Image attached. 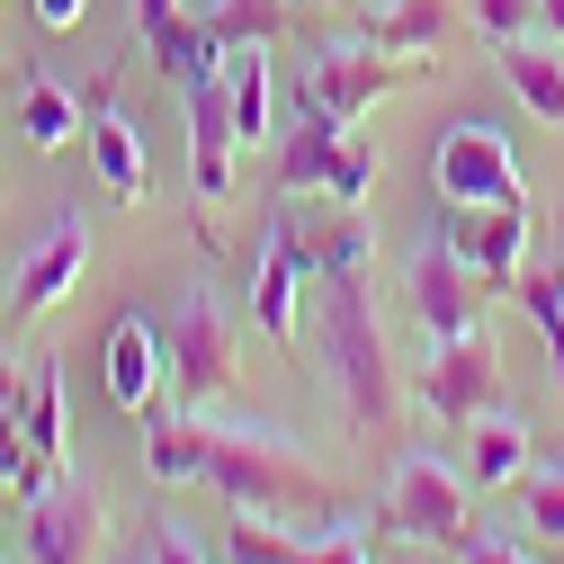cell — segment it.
Returning a JSON list of instances; mask_svg holds the SVG:
<instances>
[{
	"label": "cell",
	"mask_w": 564,
	"mask_h": 564,
	"mask_svg": "<svg viewBox=\"0 0 564 564\" xmlns=\"http://www.w3.org/2000/svg\"><path fill=\"white\" fill-rule=\"evenodd\" d=\"M323 377L340 386V412L359 431H386L394 421V349H386V323L368 305V269L323 278Z\"/></svg>",
	"instance_id": "1"
},
{
	"label": "cell",
	"mask_w": 564,
	"mask_h": 564,
	"mask_svg": "<svg viewBox=\"0 0 564 564\" xmlns=\"http://www.w3.org/2000/svg\"><path fill=\"white\" fill-rule=\"evenodd\" d=\"M206 484L234 511H332V492L296 466V448L260 421H206Z\"/></svg>",
	"instance_id": "2"
},
{
	"label": "cell",
	"mask_w": 564,
	"mask_h": 564,
	"mask_svg": "<svg viewBox=\"0 0 564 564\" xmlns=\"http://www.w3.org/2000/svg\"><path fill=\"white\" fill-rule=\"evenodd\" d=\"M386 529L412 538V546H466V538H475L466 475H457L440 448H403L394 475H386Z\"/></svg>",
	"instance_id": "3"
},
{
	"label": "cell",
	"mask_w": 564,
	"mask_h": 564,
	"mask_svg": "<svg viewBox=\"0 0 564 564\" xmlns=\"http://www.w3.org/2000/svg\"><path fill=\"white\" fill-rule=\"evenodd\" d=\"M421 73V54H394V45H323L314 63H305V117H368L386 90H403Z\"/></svg>",
	"instance_id": "4"
},
{
	"label": "cell",
	"mask_w": 564,
	"mask_h": 564,
	"mask_svg": "<svg viewBox=\"0 0 564 564\" xmlns=\"http://www.w3.org/2000/svg\"><path fill=\"white\" fill-rule=\"evenodd\" d=\"M278 188H288V197H314V188H323V197H340V206H359V197L377 188V153H368L340 117H305L296 144H288Z\"/></svg>",
	"instance_id": "5"
},
{
	"label": "cell",
	"mask_w": 564,
	"mask_h": 564,
	"mask_svg": "<svg viewBox=\"0 0 564 564\" xmlns=\"http://www.w3.org/2000/svg\"><path fill=\"white\" fill-rule=\"evenodd\" d=\"M234 386V332H225V305L206 296V288H188V305H180V323H171V394L188 403V412H206Z\"/></svg>",
	"instance_id": "6"
},
{
	"label": "cell",
	"mask_w": 564,
	"mask_h": 564,
	"mask_svg": "<svg viewBox=\"0 0 564 564\" xmlns=\"http://www.w3.org/2000/svg\"><path fill=\"white\" fill-rule=\"evenodd\" d=\"M431 180H440L448 206H502V197H529L511 144H502L492 126H448L440 153H431Z\"/></svg>",
	"instance_id": "7"
},
{
	"label": "cell",
	"mask_w": 564,
	"mask_h": 564,
	"mask_svg": "<svg viewBox=\"0 0 564 564\" xmlns=\"http://www.w3.org/2000/svg\"><path fill=\"white\" fill-rule=\"evenodd\" d=\"M448 251L484 278V288H520L529 269V197H502V206H448Z\"/></svg>",
	"instance_id": "8"
},
{
	"label": "cell",
	"mask_w": 564,
	"mask_h": 564,
	"mask_svg": "<svg viewBox=\"0 0 564 564\" xmlns=\"http://www.w3.org/2000/svg\"><path fill=\"white\" fill-rule=\"evenodd\" d=\"M492 386H502V349H492V332L475 323V332H448L440 349H431V368H421V403H431L440 421H466L492 403Z\"/></svg>",
	"instance_id": "9"
},
{
	"label": "cell",
	"mask_w": 564,
	"mask_h": 564,
	"mask_svg": "<svg viewBox=\"0 0 564 564\" xmlns=\"http://www.w3.org/2000/svg\"><path fill=\"white\" fill-rule=\"evenodd\" d=\"M99 386H108L117 412H153V394L171 386V340L144 314H117L108 340H99Z\"/></svg>",
	"instance_id": "10"
},
{
	"label": "cell",
	"mask_w": 564,
	"mask_h": 564,
	"mask_svg": "<svg viewBox=\"0 0 564 564\" xmlns=\"http://www.w3.org/2000/svg\"><path fill=\"white\" fill-rule=\"evenodd\" d=\"M234 153H242L234 90H225V73H206V82H188V171H197V197L206 206L234 197Z\"/></svg>",
	"instance_id": "11"
},
{
	"label": "cell",
	"mask_w": 564,
	"mask_h": 564,
	"mask_svg": "<svg viewBox=\"0 0 564 564\" xmlns=\"http://www.w3.org/2000/svg\"><path fill=\"white\" fill-rule=\"evenodd\" d=\"M412 314H421V332H431V340L484 323V278L448 251V234H440V242H421V260H412Z\"/></svg>",
	"instance_id": "12"
},
{
	"label": "cell",
	"mask_w": 564,
	"mask_h": 564,
	"mask_svg": "<svg viewBox=\"0 0 564 564\" xmlns=\"http://www.w3.org/2000/svg\"><path fill=\"white\" fill-rule=\"evenodd\" d=\"M99 492L90 484H54L45 502H28V564H90L99 555Z\"/></svg>",
	"instance_id": "13"
},
{
	"label": "cell",
	"mask_w": 564,
	"mask_h": 564,
	"mask_svg": "<svg viewBox=\"0 0 564 564\" xmlns=\"http://www.w3.org/2000/svg\"><path fill=\"white\" fill-rule=\"evenodd\" d=\"M82 260H90V225H82V216H54V225L36 234V251L19 260V314H54L63 296H73Z\"/></svg>",
	"instance_id": "14"
},
{
	"label": "cell",
	"mask_w": 564,
	"mask_h": 564,
	"mask_svg": "<svg viewBox=\"0 0 564 564\" xmlns=\"http://www.w3.org/2000/svg\"><path fill=\"white\" fill-rule=\"evenodd\" d=\"M305 242H296V225H269L260 234V269H251V314H260V332L269 340H296V288H305Z\"/></svg>",
	"instance_id": "15"
},
{
	"label": "cell",
	"mask_w": 564,
	"mask_h": 564,
	"mask_svg": "<svg viewBox=\"0 0 564 564\" xmlns=\"http://www.w3.org/2000/svg\"><path fill=\"white\" fill-rule=\"evenodd\" d=\"M529 421L520 412H502V403H484L475 421H466V484L475 492H502V484H520L529 475Z\"/></svg>",
	"instance_id": "16"
},
{
	"label": "cell",
	"mask_w": 564,
	"mask_h": 564,
	"mask_svg": "<svg viewBox=\"0 0 564 564\" xmlns=\"http://www.w3.org/2000/svg\"><path fill=\"white\" fill-rule=\"evenodd\" d=\"M10 421H19V440H28L36 457H63V440H73V421H63V359H54V349H45V368H19Z\"/></svg>",
	"instance_id": "17"
},
{
	"label": "cell",
	"mask_w": 564,
	"mask_h": 564,
	"mask_svg": "<svg viewBox=\"0 0 564 564\" xmlns=\"http://www.w3.org/2000/svg\"><path fill=\"white\" fill-rule=\"evenodd\" d=\"M502 82L520 90V108H529L538 126H564V54H555V45L511 36V45H502Z\"/></svg>",
	"instance_id": "18"
},
{
	"label": "cell",
	"mask_w": 564,
	"mask_h": 564,
	"mask_svg": "<svg viewBox=\"0 0 564 564\" xmlns=\"http://www.w3.org/2000/svg\"><path fill=\"white\" fill-rule=\"evenodd\" d=\"M90 162H99V180H108L117 197H144V134L117 117L108 82H99V99H90Z\"/></svg>",
	"instance_id": "19"
},
{
	"label": "cell",
	"mask_w": 564,
	"mask_h": 564,
	"mask_svg": "<svg viewBox=\"0 0 564 564\" xmlns=\"http://www.w3.org/2000/svg\"><path fill=\"white\" fill-rule=\"evenodd\" d=\"M359 28H368V45H394V54H421V63H431L440 36H448V10H440V0H377Z\"/></svg>",
	"instance_id": "20"
},
{
	"label": "cell",
	"mask_w": 564,
	"mask_h": 564,
	"mask_svg": "<svg viewBox=\"0 0 564 564\" xmlns=\"http://www.w3.org/2000/svg\"><path fill=\"white\" fill-rule=\"evenodd\" d=\"M144 475L153 484H206V421L197 412H171L144 431Z\"/></svg>",
	"instance_id": "21"
},
{
	"label": "cell",
	"mask_w": 564,
	"mask_h": 564,
	"mask_svg": "<svg viewBox=\"0 0 564 564\" xmlns=\"http://www.w3.org/2000/svg\"><path fill=\"white\" fill-rule=\"evenodd\" d=\"M296 242H305V269H314V278H359V269H368V251H377V242H368V225H359V206L323 216V225H314V234H296Z\"/></svg>",
	"instance_id": "22"
},
{
	"label": "cell",
	"mask_w": 564,
	"mask_h": 564,
	"mask_svg": "<svg viewBox=\"0 0 564 564\" xmlns=\"http://www.w3.org/2000/svg\"><path fill=\"white\" fill-rule=\"evenodd\" d=\"M153 63L188 90V82H206V73H225V45H216V28H206V19H171V28L153 36Z\"/></svg>",
	"instance_id": "23"
},
{
	"label": "cell",
	"mask_w": 564,
	"mask_h": 564,
	"mask_svg": "<svg viewBox=\"0 0 564 564\" xmlns=\"http://www.w3.org/2000/svg\"><path fill=\"white\" fill-rule=\"evenodd\" d=\"M19 126H28V144H73V134H90V108L63 90V82H28V99H19Z\"/></svg>",
	"instance_id": "24"
},
{
	"label": "cell",
	"mask_w": 564,
	"mask_h": 564,
	"mask_svg": "<svg viewBox=\"0 0 564 564\" xmlns=\"http://www.w3.org/2000/svg\"><path fill=\"white\" fill-rule=\"evenodd\" d=\"M225 90H234V126H242V144H260V134H269V54L260 45H234L225 54Z\"/></svg>",
	"instance_id": "25"
},
{
	"label": "cell",
	"mask_w": 564,
	"mask_h": 564,
	"mask_svg": "<svg viewBox=\"0 0 564 564\" xmlns=\"http://www.w3.org/2000/svg\"><path fill=\"white\" fill-rule=\"evenodd\" d=\"M314 538H296V529H278V511H242L234 529H225V555L234 564H296Z\"/></svg>",
	"instance_id": "26"
},
{
	"label": "cell",
	"mask_w": 564,
	"mask_h": 564,
	"mask_svg": "<svg viewBox=\"0 0 564 564\" xmlns=\"http://www.w3.org/2000/svg\"><path fill=\"white\" fill-rule=\"evenodd\" d=\"M520 305H529L546 359H555V386H564V278L555 269H520Z\"/></svg>",
	"instance_id": "27"
},
{
	"label": "cell",
	"mask_w": 564,
	"mask_h": 564,
	"mask_svg": "<svg viewBox=\"0 0 564 564\" xmlns=\"http://www.w3.org/2000/svg\"><path fill=\"white\" fill-rule=\"evenodd\" d=\"M278 10H288V0H216V10H206V28H216V45L234 54V45H260V36L278 28Z\"/></svg>",
	"instance_id": "28"
},
{
	"label": "cell",
	"mask_w": 564,
	"mask_h": 564,
	"mask_svg": "<svg viewBox=\"0 0 564 564\" xmlns=\"http://www.w3.org/2000/svg\"><path fill=\"white\" fill-rule=\"evenodd\" d=\"M520 520L564 546V466H529V475H520Z\"/></svg>",
	"instance_id": "29"
},
{
	"label": "cell",
	"mask_w": 564,
	"mask_h": 564,
	"mask_svg": "<svg viewBox=\"0 0 564 564\" xmlns=\"http://www.w3.org/2000/svg\"><path fill=\"white\" fill-rule=\"evenodd\" d=\"M475 36H492V45H511L520 28H538V0H475Z\"/></svg>",
	"instance_id": "30"
},
{
	"label": "cell",
	"mask_w": 564,
	"mask_h": 564,
	"mask_svg": "<svg viewBox=\"0 0 564 564\" xmlns=\"http://www.w3.org/2000/svg\"><path fill=\"white\" fill-rule=\"evenodd\" d=\"M296 564H368V546L349 538V529H323V538H314V546H305Z\"/></svg>",
	"instance_id": "31"
},
{
	"label": "cell",
	"mask_w": 564,
	"mask_h": 564,
	"mask_svg": "<svg viewBox=\"0 0 564 564\" xmlns=\"http://www.w3.org/2000/svg\"><path fill=\"white\" fill-rule=\"evenodd\" d=\"M457 564H529V555H520L511 538H466V546H457Z\"/></svg>",
	"instance_id": "32"
},
{
	"label": "cell",
	"mask_w": 564,
	"mask_h": 564,
	"mask_svg": "<svg viewBox=\"0 0 564 564\" xmlns=\"http://www.w3.org/2000/svg\"><path fill=\"white\" fill-rule=\"evenodd\" d=\"M28 10H36V28L63 36V28H82V19H90V0H28Z\"/></svg>",
	"instance_id": "33"
},
{
	"label": "cell",
	"mask_w": 564,
	"mask_h": 564,
	"mask_svg": "<svg viewBox=\"0 0 564 564\" xmlns=\"http://www.w3.org/2000/svg\"><path fill=\"white\" fill-rule=\"evenodd\" d=\"M171 19H180V0H134V28H144V45H153Z\"/></svg>",
	"instance_id": "34"
},
{
	"label": "cell",
	"mask_w": 564,
	"mask_h": 564,
	"mask_svg": "<svg viewBox=\"0 0 564 564\" xmlns=\"http://www.w3.org/2000/svg\"><path fill=\"white\" fill-rule=\"evenodd\" d=\"M538 28H546V36H564V0H538Z\"/></svg>",
	"instance_id": "35"
},
{
	"label": "cell",
	"mask_w": 564,
	"mask_h": 564,
	"mask_svg": "<svg viewBox=\"0 0 564 564\" xmlns=\"http://www.w3.org/2000/svg\"><path fill=\"white\" fill-rule=\"evenodd\" d=\"M10 394H19V368H0V421H10Z\"/></svg>",
	"instance_id": "36"
}]
</instances>
